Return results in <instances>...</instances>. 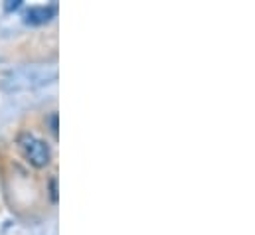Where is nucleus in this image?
Returning a JSON list of instances; mask_svg holds the SVG:
<instances>
[{"instance_id": "423d86ee", "label": "nucleus", "mask_w": 255, "mask_h": 235, "mask_svg": "<svg viewBox=\"0 0 255 235\" xmlns=\"http://www.w3.org/2000/svg\"><path fill=\"white\" fill-rule=\"evenodd\" d=\"M18 6H20V2H14V4L10 2V4H6V8H8V10H12V8H18Z\"/></svg>"}, {"instance_id": "39448f33", "label": "nucleus", "mask_w": 255, "mask_h": 235, "mask_svg": "<svg viewBox=\"0 0 255 235\" xmlns=\"http://www.w3.org/2000/svg\"><path fill=\"white\" fill-rule=\"evenodd\" d=\"M52 132L58 136V115H56V113L52 115Z\"/></svg>"}, {"instance_id": "7ed1b4c3", "label": "nucleus", "mask_w": 255, "mask_h": 235, "mask_svg": "<svg viewBox=\"0 0 255 235\" xmlns=\"http://www.w3.org/2000/svg\"><path fill=\"white\" fill-rule=\"evenodd\" d=\"M56 16V6H32L24 14V22L30 26H42Z\"/></svg>"}, {"instance_id": "f257e3e1", "label": "nucleus", "mask_w": 255, "mask_h": 235, "mask_svg": "<svg viewBox=\"0 0 255 235\" xmlns=\"http://www.w3.org/2000/svg\"><path fill=\"white\" fill-rule=\"evenodd\" d=\"M16 144L24 156V160L34 166V168H46L52 160V150L48 146L46 140H42L40 136H36L34 132H20L18 138H16Z\"/></svg>"}, {"instance_id": "20e7f679", "label": "nucleus", "mask_w": 255, "mask_h": 235, "mask_svg": "<svg viewBox=\"0 0 255 235\" xmlns=\"http://www.w3.org/2000/svg\"><path fill=\"white\" fill-rule=\"evenodd\" d=\"M50 196H52V202L58 204V178L56 176L50 180Z\"/></svg>"}, {"instance_id": "f03ea898", "label": "nucleus", "mask_w": 255, "mask_h": 235, "mask_svg": "<svg viewBox=\"0 0 255 235\" xmlns=\"http://www.w3.org/2000/svg\"><path fill=\"white\" fill-rule=\"evenodd\" d=\"M58 75L56 67H22L18 71H14L10 75V79H6V87L10 89H28V87H38L44 83H50V79L54 81Z\"/></svg>"}]
</instances>
